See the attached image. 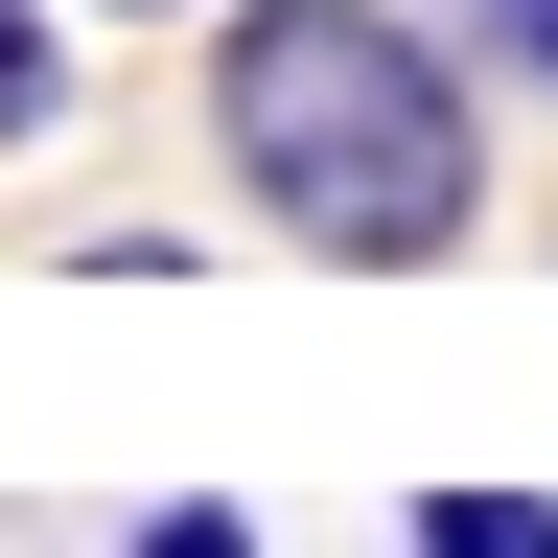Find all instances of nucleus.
<instances>
[{
  "mask_svg": "<svg viewBox=\"0 0 558 558\" xmlns=\"http://www.w3.org/2000/svg\"><path fill=\"white\" fill-rule=\"evenodd\" d=\"M488 47H512V70H535V94H558V0H488Z\"/></svg>",
  "mask_w": 558,
  "mask_h": 558,
  "instance_id": "39448f33",
  "label": "nucleus"
},
{
  "mask_svg": "<svg viewBox=\"0 0 558 558\" xmlns=\"http://www.w3.org/2000/svg\"><path fill=\"white\" fill-rule=\"evenodd\" d=\"M117 558H256V512L233 488H163V512H117Z\"/></svg>",
  "mask_w": 558,
  "mask_h": 558,
  "instance_id": "20e7f679",
  "label": "nucleus"
},
{
  "mask_svg": "<svg viewBox=\"0 0 558 558\" xmlns=\"http://www.w3.org/2000/svg\"><path fill=\"white\" fill-rule=\"evenodd\" d=\"M209 163L326 279L488 256V94L418 0H209Z\"/></svg>",
  "mask_w": 558,
  "mask_h": 558,
  "instance_id": "f257e3e1",
  "label": "nucleus"
},
{
  "mask_svg": "<svg viewBox=\"0 0 558 558\" xmlns=\"http://www.w3.org/2000/svg\"><path fill=\"white\" fill-rule=\"evenodd\" d=\"M396 558H558V488H418Z\"/></svg>",
  "mask_w": 558,
  "mask_h": 558,
  "instance_id": "f03ea898",
  "label": "nucleus"
},
{
  "mask_svg": "<svg viewBox=\"0 0 558 558\" xmlns=\"http://www.w3.org/2000/svg\"><path fill=\"white\" fill-rule=\"evenodd\" d=\"M70 117V0H0V163Z\"/></svg>",
  "mask_w": 558,
  "mask_h": 558,
  "instance_id": "7ed1b4c3",
  "label": "nucleus"
},
{
  "mask_svg": "<svg viewBox=\"0 0 558 558\" xmlns=\"http://www.w3.org/2000/svg\"><path fill=\"white\" fill-rule=\"evenodd\" d=\"M94 24H209V0H94Z\"/></svg>",
  "mask_w": 558,
  "mask_h": 558,
  "instance_id": "423d86ee",
  "label": "nucleus"
}]
</instances>
